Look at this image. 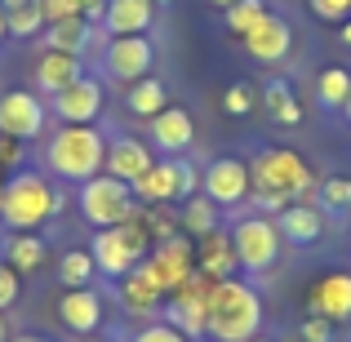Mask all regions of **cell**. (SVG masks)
Segmentation results:
<instances>
[{
	"label": "cell",
	"instance_id": "cell-1",
	"mask_svg": "<svg viewBox=\"0 0 351 342\" xmlns=\"http://www.w3.org/2000/svg\"><path fill=\"white\" fill-rule=\"evenodd\" d=\"M249 178H254V205L263 209V214H280V209H289L293 200L311 196V187H316V178H311V164L302 160L298 151H289V147H267V151L254 156V164H249Z\"/></svg>",
	"mask_w": 351,
	"mask_h": 342
},
{
	"label": "cell",
	"instance_id": "cell-2",
	"mask_svg": "<svg viewBox=\"0 0 351 342\" xmlns=\"http://www.w3.org/2000/svg\"><path fill=\"white\" fill-rule=\"evenodd\" d=\"M107 164V134L94 125H62L45 143V169L62 182H89Z\"/></svg>",
	"mask_w": 351,
	"mask_h": 342
},
{
	"label": "cell",
	"instance_id": "cell-3",
	"mask_svg": "<svg viewBox=\"0 0 351 342\" xmlns=\"http://www.w3.org/2000/svg\"><path fill=\"white\" fill-rule=\"evenodd\" d=\"M62 214V191L53 187L45 173L36 169H18L5 178V191H0V223L14 231H36L49 218Z\"/></svg>",
	"mask_w": 351,
	"mask_h": 342
},
{
	"label": "cell",
	"instance_id": "cell-4",
	"mask_svg": "<svg viewBox=\"0 0 351 342\" xmlns=\"http://www.w3.org/2000/svg\"><path fill=\"white\" fill-rule=\"evenodd\" d=\"M258 325H263V298L254 293V284L245 280H218L214 293H209V325L205 334L214 342H249L258 338Z\"/></svg>",
	"mask_w": 351,
	"mask_h": 342
},
{
	"label": "cell",
	"instance_id": "cell-5",
	"mask_svg": "<svg viewBox=\"0 0 351 342\" xmlns=\"http://www.w3.org/2000/svg\"><path fill=\"white\" fill-rule=\"evenodd\" d=\"M89 254H94V267H98V271L112 276V280H120V276H129L147 254H152V236H147L143 218L134 214L129 223L98 231L94 245H89Z\"/></svg>",
	"mask_w": 351,
	"mask_h": 342
},
{
	"label": "cell",
	"instance_id": "cell-6",
	"mask_svg": "<svg viewBox=\"0 0 351 342\" xmlns=\"http://www.w3.org/2000/svg\"><path fill=\"white\" fill-rule=\"evenodd\" d=\"M76 205H80V214H85V223L94 227V231L120 227V223H129V218L138 214L134 187H129V182H120V178H112V173H98V178L80 182Z\"/></svg>",
	"mask_w": 351,
	"mask_h": 342
},
{
	"label": "cell",
	"instance_id": "cell-7",
	"mask_svg": "<svg viewBox=\"0 0 351 342\" xmlns=\"http://www.w3.org/2000/svg\"><path fill=\"white\" fill-rule=\"evenodd\" d=\"M196 187H200L196 164L182 156H165L134 182V200L138 205H173V200H191Z\"/></svg>",
	"mask_w": 351,
	"mask_h": 342
},
{
	"label": "cell",
	"instance_id": "cell-8",
	"mask_svg": "<svg viewBox=\"0 0 351 342\" xmlns=\"http://www.w3.org/2000/svg\"><path fill=\"white\" fill-rule=\"evenodd\" d=\"M214 284H218L214 276H205L196 267V271L169 293V325L182 329L187 338L205 334V325H209V293H214Z\"/></svg>",
	"mask_w": 351,
	"mask_h": 342
},
{
	"label": "cell",
	"instance_id": "cell-9",
	"mask_svg": "<svg viewBox=\"0 0 351 342\" xmlns=\"http://www.w3.org/2000/svg\"><path fill=\"white\" fill-rule=\"evenodd\" d=\"M232 245L245 271H267V267H276V254H280V231H276L271 218L254 214L232 227Z\"/></svg>",
	"mask_w": 351,
	"mask_h": 342
},
{
	"label": "cell",
	"instance_id": "cell-10",
	"mask_svg": "<svg viewBox=\"0 0 351 342\" xmlns=\"http://www.w3.org/2000/svg\"><path fill=\"white\" fill-rule=\"evenodd\" d=\"M138 267H143L165 293H173L191 271H196V245H191L187 236H169V240H160V245H152V254H147Z\"/></svg>",
	"mask_w": 351,
	"mask_h": 342
},
{
	"label": "cell",
	"instance_id": "cell-11",
	"mask_svg": "<svg viewBox=\"0 0 351 342\" xmlns=\"http://www.w3.org/2000/svg\"><path fill=\"white\" fill-rule=\"evenodd\" d=\"M0 134L18 138V143H36L45 134V103L32 89H9L0 94Z\"/></svg>",
	"mask_w": 351,
	"mask_h": 342
},
{
	"label": "cell",
	"instance_id": "cell-12",
	"mask_svg": "<svg viewBox=\"0 0 351 342\" xmlns=\"http://www.w3.org/2000/svg\"><path fill=\"white\" fill-rule=\"evenodd\" d=\"M103 62H107V76H112V80L134 85V80L152 76L156 45L147 40V36H112V40H107V49H103Z\"/></svg>",
	"mask_w": 351,
	"mask_h": 342
},
{
	"label": "cell",
	"instance_id": "cell-13",
	"mask_svg": "<svg viewBox=\"0 0 351 342\" xmlns=\"http://www.w3.org/2000/svg\"><path fill=\"white\" fill-rule=\"evenodd\" d=\"M249 191H254V178H249V164L245 160H236V156H218V160H209V169H205V196L214 200L218 209L249 200Z\"/></svg>",
	"mask_w": 351,
	"mask_h": 342
},
{
	"label": "cell",
	"instance_id": "cell-14",
	"mask_svg": "<svg viewBox=\"0 0 351 342\" xmlns=\"http://www.w3.org/2000/svg\"><path fill=\"white\" fill-rule=\"evenodd\" d=\"M240 45H245V53L254 62H271L276 67V62L289 58V49H293V27L285 23L280 14H267L249 36H240Z\"/></svg>",
	"mask_w": 351,
	"mask_h": 342
},
{
	"label": "cell",
	"instance_id": "cell-15",
	"mask_svg": "<svg viewBox=\"0 0 351 342\" xmlns=\"http://www.w3.org/2000/svg\"><path fill=\"white\" fill-rule=\"evenodd\" d=\"M53 116L62 125H94L103 116V85L94 76H80L76 85H67L58 98H53Z\"/></svg>",
	"mask_w": 351,
	"mask_h": 342
},
{
	"label": "cell",
	"instance_id": "cell-16",
	"mask_svg": "<svg viewBox=\"0 0 351 342\" xmlns=\"http://www.w3.org/2000/svg\"><path fill=\"white\" fill-rule=\"evenodd\" d=\"M307 311L325 320H351V271H325L307 289Z\"/></svg>",
	"mask_w": 351,
	"mask_h": 342
},
{
	"label": "cell",
	"instance_id": "cell-17",
	"mask_svg": "<svg viewBox=\"0 0 351 342\" xmlns=\"http://www.w3.org/2000/svg\"><path fill=\"white\" fill-rule=\"evenodd\" d=\"M152 164L156 160H152V147H147V143H138V138H129V134L107 138V164H103V173H112V178H120V182L134 187Z\"/></svg>",
	"mask_w": 351,
	"mask_h": 342
},
{
	"label": "cell",
	"instance_id": "cell-18",
	"mask_svg": "<svg viewBox=\"0 0 351 342\" xmlns=\"http://www.w3.org/2000/svg\"><path fill=\"white\" fill-rule=\"evenodd\" d=\"M58 320H62V329L89 338L98 325H103V293H98V289H62Z\"/></svg>",
	"mask_w": 351,
	"mask_h": 342
},
{
	"label": "cell",
	"instance_id": "cell-19",
	"mask_svg": "<svg viewBox=\"0 0 351 342\" xmlns=\"http://www.w3.org/2000/svg\"><path fill=\"white\" fill-rule=\"evenodd\" d=\"M147 125H152V143L160 147L165 156H182L191 143H196V125H191L187 107H165V112L152 116Z\"/></svg>",
	"mask_w": 351,
	"mask_h": 342
},
{
	"label": "cell",
	"instance_id": "cell-20",
	"mask_svg": "<svg viewBox=\"0 0 351 342\" xmlns=\"http://www.w3.org/2000/svg\"><path fill=\"white\" fill-rule=\"evenodd\" d=\"M156 23V0H107V36H147Z\"/></svg>",
	"mask_w": 351,
	"mask_h": 342
},
{
	"label": "cell",
	"instance_id": "cell-21",
	"mask_svg": "<svg viewBox=\"0 0 351 342\" xmlns=\"http://www.w3.org/2000/svg\"><path fill=\"white\" fill-rule=\"evenodd\" d=\"M85 76V67H80L76 53H58V49H45L40 62H36V89L49 98H58L67 85H76V80Z\"/></svg>",
	"mask_w": 351,
	"mask_h": 342
},
{
	"label": "cell",
	"instance_id": "cell-22",
	"mask_svg": "<svg viewBox=\"0 0 351 342\" xmlns=\"http://www.w3.org/2000/svg\"><path fill=\"white\" fill-rule=\"evenodd\" d=\"M276 231H280V240L307 249V245H316V240L325 236V218H320L316 205H289V209L276 214Z\"/></svg>",
	"mask_w": 351,
	"mask_h": 342
},
{
	"label": "cell",
	"instance_id": "cell-23",
	"mask_svg": "<svg viewBox=\"0 0 351 342\" xmlns=\"http://www.w3.org/2000/svg\"><path fill=\"white\" fill-rule=\"evenodd\" d=\"M196 267H200L205 276H214V280H232V271L240 267L232 236H223V231H209V236H200V240H196Z\"/></svg>",
	"mask_w": 351,
	"mask_h": 342
},
{
	"label": "cell",
	"instance_id": "cell-24",
	"mask_svg": "<svg viewBox=\"0 0 351 342\" xmlns=\"http://www.w3.org/2000/svg\"><path fill=\"white\" fill-rule=\"evenodd\" d=\"M120 302H125L134 316H152V311H160L165 289L143 271V267H134L129 276H120Z\"/></svg>",
	"mask_w": 351,
	"mask_h": 342
},
{
	"label": "cell",
	"instance_id": "cell-25",
	"mask_svg": "<svg viewBox=\"0 0 351 342\" xmlns=\"http://www.w3.org/2000/svg\"><path fill=\"white\" fill-rule=\"evenodd\" d=\"M45 49H58V53H85L89 45H94V23H85V14L76 18H62V23H49L45 27Z\"/></svg>",
	"mask_w": 351,
	"mask_h": 342
},
{
	"label": "cell",
	"instance_id": "cell-26",
	"mask_svg": "<svg viewBox=\"0 0 351 342\" xmlns=\"http://www.w3.org/2000/svg\"><path fill=\"white\" fill-rule=\"evenodd\" d=\"M125 107H129L134 116L152 120V116H160L165 107H169V89H165V80H156V76H143V80H134V85H129V94H125Z\"/></svg>",
	"mask_w": 351,
	"mask_h": 342
},
{
	"label": "cell",
	"instance_id": "cell-27",
	"mask_svg": "<svg viewBox=\"0 0 351 342\" xmlns=\"http://www.w3.org/2000/svg\"><path fill=\"white\" fill-rule=\"evenodd\" d=\"M45 258H49V245H45V236H14V240H9V249H5V262L14 267L18 276L40 271Z\"/></svg>",
	"mask_w": 351,
	"mask_h": 342
},
{
	"label": "cell",
	"instance_id": "cell-28",
	"mask_svg": "<svg viewBox=\"0 0 351 342\" xmlns=\"http://www.w3.org/2000/svg\"><path fill=\"white\" fill-rule=\"evenodd\" d=\"M263 103H267V112L280 120V125H298V120H302V103L293 98V89H289L285 76H271L263 85Z\"/></svg>",
	"mask_w": 351,
	"mask_h": 342
},
{
	"label": "cell",
	"instance_id": "cell-29",
	"mask_svg": "<svg viewBox=\"0 0 351 342\" xmlns=\"http://www.w3.org/2000/svg\"><path fill=\"white\" fill-rule=\"evenodd\" d=\"M94 276H98V267H94V254H89V249H67V254L58 258L62 289H89Z\"/></svg>",
	"mask_w": 351,
	"mask_h": 342
},
{
	"label": "cell",
	"instance_id": "cell-30",
	"mask_svg": "<svg viewBox=\"0 0 351 342\" xmlns=\"http://www.w3.org/2000/svg\"><path fill=\"white\" fill-rule=\"evenodd\" d=\"M5 18H9V36H18V40H32V36H40L49 27L40 0H18V5L5 9Z\"/></svg>",
	"mask_w": 351,
	"mask_h": 342
},
{
	"label": "cell",
	"instance_id": "cell-31",
	"mask_svg": "<svg viewBox=\"0 0 351 342\" xmlns=\"http://www.w3.org/2000/svg\"><path fill=\"white\" fill-rule=\"evenodd\" d=\"M178 227L182 231H187V236H209V231H218V205H214V200H209V196H191L187 200V205H182L178 209Z\"/></svg>",
	"mask_w": 351,
	"mask_h": 342
},
{
	"label": "cell",
	"instance_id": "cell-32",
	"mask_svg": "<svg viewBox=\"0 0 351 342\" xmlns=\"http://www.w3.org/2000/svg\"><path fill=\"white\" fill-rule=\"evenodd\" d=\"M267 14H271V9H267L263 0H236L232 9H223V23H227V32H232V36H249Z\"/></svg>",
	"mask_w": 351,
	"mask_h": 342
},
{
	"label": "cell",
	"instance_id": "cell-33",
	"mask_svg": "<svg viewBox=\"0 0 351 342\" xmlns=\"http://www.w3.org/2000/svg\"><path fill=\"white\" fill-rule=\"evenodd\" d=\"M316 94H320V107L338 112V107H347V98H351V76H347L343 67H329V71H320V85H316Z\"/></svg>",
	"mask_w": 351,
	"mask_h": 342
},
{
	"label": "cell",
	"instance_id": "cell-34",
	"mask_svg": "<svg viewBox=\"0 0 351 342\" xmlns=\"http://www.w3.org/2000/svg\"><path fill=\"white\" fill-rule=\"evenodd\" d=\"M138 218H143L152 245H160V240H169L173 231H178V214H173L169 205H138Z\"/></svg>",
	"mask_w": 351,
	"mask_h": 342
},
{
	"label": "cell",
	"instance_id": "cell-35",
	"mask_svg": "<svg viewBox=\"0 0 351 342\" xmlns=\"http://www.w3.org/2000/svg\"><path fill=\"white\" fill-rule=\"evenodd\" d=\"M316 200L329 214H351V178H325L316 187Z\"/></svg>",
	"mask_w": 351,
	"mask_h": 342
},
{
	"label": "cell",
	"instance_id": "cell-36",
	"mask_svg": "<svg viewBox=\"0 0 351 342\" xmlns=\"http://www.w3.org/2000/svg\"><path fill=\"white\" fill-rule=\"evenodd\" d=\"M134 342H191L182 329H173L169 320H156V325H147V329H138Z\"/></svg>",
	"mask_w": 351,
	"mask_h": 342
},
{
	"label": "cell",
	"instance_id": "cell-37",
	"mask_svg": "<svg viewBox=\"0 0 351 342\" xmlns=\"http://www.w3.org/2000/svg\"><path fill=\"white\" fill-rule=\"evenodd\" d=\"M254 103H258V98H254V89H249L245 80H240V85H232V89L223 94V107H227L232 116H249V112H254Z\"/></svg>",
	"mask_w": 351,
	"mask_h": 342
},
{
	"label": "cell",
	"instance_id": "cell-38",
	"mask_svg": "<svg viewBox=\"0 0 351 342\" xmlns=\"http://www.w3.org/2000/svg\"><path fill=\"white\" fill-rule=\"evenodd\" d=\"M18 293H23V276L14 271L9 262H0V311H9L18 302Z\"/></svg>",
	"mask_w": 351,
	"mask_h": 342
},
{
	"label": "cell",
	"instance_id": "cell-39",
	"mask_svg": "<svg viewBox=\"0 0 351 342\" xmlns=\"http://www.w3.org/2000/svg\"><path fill=\"white\" fill-rule=\"evenodd\" d=\"M27 160V143H18V138H9V134H0V169H14L18 173V164Z\"/></svg>",
	"mask_w": 351,
	"mask_h": 342
},
{
	"label": "cell",
	"instance_id": "cell-40",
	"mask_svg": "<svg viewBox=\"0 0 351 342\" xmlns=\"http://www.w3.org/2000/svg\"><path fill=\"white\" fill-rule=\"evenodd\" d=\"M329 338H334V320H325V316L302 320V342H329Z\"/></svg>",
	"mask_w": 351,
	"mask_h": 342
},
{
	"label": "cell",
	"instance_id": "cell-41",
	"mask_svg": "<svg viewBox=\"0 0 351 342\" xmlns=\"http://www.w3.org/2000/svg\"><path fill=\"white\" fill-rule=\"evenodd\" d=\"M45 5V23H62V18L80 14V0H40Z\"/></svg>",
	"mask_w": 351,
	"mask_h": 342
},
{
	"label": "cell",
	"instance_id": "cell-42",
	"mask_svg": "<svg viewBox=\"0 0 351 342\" xmlns=\"http://www.w3.org/2000/svg\"><path fill=\"white\" fill-rule=\"evenodd\" d=\"M311 14H320L325 23H338L351 14V0H311Z\"/></svg>",
	"mask_w": 351,
	"mask_h": 342
},
{
	"label": "cell",
	"instance_id": "cell-43",
	"mask_svg": "<svg viewBox=\"0 0 351 342\" xmlns=\"http://www.w3.org/2000/svg\"><path fill=\"white\" fill-rule=\"evenodd\" d=\"M9 36V18H5V5H0V40Z\"/></svg>",
	"mask_w": 351,
	"mask_h": 342
},
{
	"label": "cell",
	"instance_id": "cell-44",
	"mask_svg": "<svg viewBox=\"0 0 351 342\" xmlns=\"http://www.w3.org/2000/svg\"><path fill=\"white\" fill-rule=\"evenodd\" d=\"M9 342H49V338H36V334H18V338H9Z\"/></svg>",
	"mask_w": 351,
	"mask_h": 342
},
{
	"label": "cell",
	"instance_id": "cell-45",
	"mask_svg": "<svg viewBox=\"0 0 351 342\" xmlns=\"http://www.w3.org/2000/svg\"><path fill=\"white\" fill-rule=\"evenodd\" d=\"M0 342H9V320H5V311H0Z\"/></svg>",
	"mask_w": 351,
	"mask_h": 342
},
{
	"label": "cell",
	"instance_id": "cell-46",
	"mask_svg": "<svg viewBox=\"0 0 351 342\" xmlns=\"http://www.w3.org/2000/svg\"><path fill=\"white\" fill-rule=\"evenodd\" d=\"M94 5H107V0H80V14H85V9H94Z\"/></svg>",
	"mask_w": 351,
	"mask_h": 342
},
{
	"label": "cell",
	"instance_id": "cell-47",
	"mask_svg": "<svg viewBox=\"0 0 351 342\" xmlns=\"http://www.w3.org/2000/svg\"><path fill=\"white\" fill-rule=\"evenodd\" d=\"M209 5H218V9H232V5H236V0H209Z\"/></svg>",
	"mask_w": 351,
	"mask_h": 342
},
{
	"label": "cell",
	"instance_id": "cell-48",
	"mask_svg": "<svg viewBox=\"0 0 351 342\" xmlns=\"http://www.w3.org/2000/svg\"><path fill=\"white\" fill-rule=\"evenodd\" d=\"M343 40L351 45V18H347V23H343Z\"/></svg>",
	"mask_w": 351,
	"mask_h": 342
},
{
	"label": "cell",
	"instance_id": "cell-49",
	"mask_svg": "<svg viewBox=\"0 0 351 342\" xmlns=\"http://www.w3.org/2000/svg\"><path fill=\"white\" fill-rule=\"evenodd\" d=\"M343 112H347V120H351V98H347V107H343Z\"/></svg>",
	"mask_w": 351,
	"mask_h": 342
},
{
	"label": "cell",
	"instance_id": "cell-50",
	"mask_svg": "<svg viewBox=\"0 0 351 342\" xmlns=\"http://www.w3.org/2000/svg\"><path fill=\"white\" fill-rule=\"evenodd\" d=\"M0 191H5V169H0Z\"/></svg>",
	"mask_w": 351,
	"mask_h": 342
},
{
	"label": "cell",
	"instance_id": "cell-51",
	"mask_svg": "<svg viewBox=\"0 0 351 342\" xmlns=\"http://www.w3.org/2000/svg\"><path fill=\"white\" fill-rule=\"evenodd\" d=\"M0 5H5V9H9V5H18V0H0Z\"/></svg>",
	"mask_w": 351,
	"mask_h": 342
},
{
	"label": "cell",
	"instance_id": "cell-52",
	"mask_svg": "<svg viewBox=\"0 0 351 342\" xmlns=\"http://www.w3.org/2000/svg\"><path fill=\"white\" fill-rule=\"evenodd\" d=\"M249 342H267V338H249Z\"/></svg>",
	"mask_w": 351,
	"mask_h": 342
},
{
	"label": "cell",
	"instance_id": "cell-53",
	"mask_svg": "<svg viewBox=\"0 0 351 342\" xmlns=\"http://www.w3.org/2000/svg\"><path fill=\"white\" fill-rule=\"evenodd\" d=\"M85 342H103V338H85Z\"/></svg>",
	"mask_w": 351,
	"mask_h": 342
},
{
	"label": "cell",
	"instance_id": "cell-54",
	"mask_svg": "<svg viewBox=\"0 0 351 342\" xmlns=\"http://www.w3.org/2000/svg\"><path fill=\"white\" fill-rule=\"evenodd\" d=\"M156 5H169V0H156Z\"/></svg>",
	"mask_w": 351,
	"mask_h": 342
}]
</instances>
